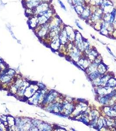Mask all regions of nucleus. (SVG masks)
Returning a JSON list of instances; mask_svg holds the SVG:
<instances>
[{"label": "nucleus", "instance_id": "f257e3e1", "mask_svg": "<svg viewBox=\"0 0 116 131\" xmlns=\"http://www.w3.org/2000/svg\"><path fill=\"white\" fill-rule=\"evenodd\" d=\"M39 89V87L37 84H30L25 90L24 98L28 99L32 97Z\"/></svg>", "mask_w": 116, "mask_h": 131}, {"label": "nucleus", "instance_id": "f03ea898", "mask_svg": "<svg viewBox=\"0 0 116 131\" xmlns=\"http://www.w3.org/2000/svg\"><path fill=\"white\" fill-rule=\"evenodd\" d=\"M50 4L47 3H41L39 4L36 7H35L33 9L34 15L38 16L42 12L46 11L50 8Z\"/></svg>", "mask_w": 116, "mask_h": 131}, {"label": "nucleus", "instance_id": "7ed1b4c3", "mask_svg": "<svg viewBox=\"0 0 116 131\" xmlns=\"http://www.w3.org/2000/svg\"><path fill=\"white\" fill-rule=\"evenodd\" d=\"M64 28L66 32L68 41L73 42L75 39V30L72 27L69 25H65Z\"/></svg>", "mask_w": 116, "mask_h": 131}, {"label": "nucleus", "instance_id": "20e7f679", "mask_svg": "<svg viewBox=\"0 0 116 131\" xmlns=\"http://www.w3.org/2000/svg\"><path fill=\"white\" fill-rule=\"evenodd\" d=\"M41 0H24V7L28 8L34 9L41 3Z\"/></svg>", "mask_w": 116, "mask_h": 131}, {"label": "nucleus", "instance_id": "39448f33", "mask_svg": "<svg viewBox=\"0 0 116 131\" xmlns=\"http://www.w3.org/2000/svg\"><path fill=\"white\" fill-rule=\"evenodd\" d=\"M90 5H87L81 14L79 16V17L81 19L87 21L89 19L92 14V12L90 9Z\"/></svg>", "mask_w": 116, "mask_h": 131}, {"label": "nucleus", "instance_id": "423d86ee", "mask_svg": "<svg viewBox=\"0 0 116 131\" xmlns=\"http://www.w3.org/2000/svg\"><path fill=\"white\" fill-rule=\"evenodd\" d=\"M28 24L31 29H35L38 26V19L37 16L33 15L30 18L28 21Z\"/></svg>", "mask_w": 116, "mask_h": 131}, {"label": "nucleus", "instance_id": "0eeeda50", "mask_svg": "<svg viewBox=\"0 0 116 131\" xmlns=\"http://www.w3.org/2000/svg\"><path fill=\"white\" fill-rule=\"evenodd\" d=\"M87 5H75V6H70L73 8V9L75 11V12L79 16L81 14L82 12L85 9V8L87 6Z\"/></svg>", "mask_w": 116, "mask_h": 131}, {"label": "nucleus", "instance_id": "6e6552de", "mask_svg": "<svg viewBox=\"0 0 116 131\" xmlns=\"http://www.w3.org/2000/svg\"><path fill=\"white\" fill-rule=\"evenodd\" d=\"M37 17L38 19V25H43L49 22V20L44 15H38Z\"/></svg>", "mask_w": 116, "mask_h": 131}, {"label": "nucleus", "instance_id": "1a4fd4ad", "mask_svg": "<svg viewBox=\"0 0 116 131\" xmlns=\"http://www.w3.org/2000/svg\"><path fill=\"white\" fill-rule=\"evenodd\" d=\"M38 129L39 131H50L52 129V127L47 123H41L38 126Z\"/></svg>", "mask_w": 116, "mask_h": 131}, {"label": "nucleus", "instance_id": "9d476101", "mask_svg": "<svg viewBox=\"0 0 116 131\" xmlns=\"http://www.w3.org/2000/svg\"><path fill=\"white\" fill-rule=\"evenodd\" d=\"M9 128L15 125V119L12 116H7V120Z\"/></svg>", "mask_w": 116, "mask_h": 131}, {"label": "nucleus", "instance_id": "9b49d317", "mask_svg": "<svg viewBox=\"0 0 116 131\" xmlns=\"http://www.w3.org/2000/svg\"><path fill=\"white\" fill-rule=\"evenodd\" d=\"M5 74H7V75L10 76L11 78H13L15 77V76L16 75V72L14 70L10 69H7Z\"/></svg>", "mask_w": 116, "mask_h": 131}, {"label": "nucleus", "instance_id": "f8f14e48", "mask_svg": "<svg viewBox=\"0 0 116 131\" xmlns=\"http://www.w3.org/2000/svg\"><path fill=\"white\" fill-rule=\"evenodd\" d=\"M9 92L11 95H15L17 94L18 89L14 84L12 85L9 88Z\"/></svg>", "mask_w": 116, "mask_h": 131}, {"label": "nucleus", "instance_id": "ddd939ff", "mask_svg": "<svg viewBox=\"0 0 116 131\" xmlns=\"http://www.w3.org/2000/svg\"><path fill=\"white\" fill-rule=\"evenodd\" d=\"M106 85L108 86L109 87H114L116 85V80L113 78L111 79L110 80H108Z\"/></svg>", "mask_w": 116, "mask_h": 131}, {"label": "nucleus", "instance_id": "4468645a", "mask_svg": "<svg viewBox=\"0 0 116 131\" xmlns=\"http://www.w3.org/2000/svg\"><path fill=\"white\" fill-rule=\"evenodd\" d=\"M25 14H26V15H27V16L28 17H29V16L32 17V16L34 15L33 9L27 8L25 9Z\"/></svg>", "mask_w": 116, "mask_h": 131}, {"label": "nucleus", "instance_id": "2eb2a0df", "mask_svg": "<svg viewBox=\"0 0 116 131\" xmlns=\"http://www.w3.org/2000/svg\"><path fill=\"white\" fill-rule=\"evenodd\" d=\"M99 73L97 72H95L94 73H92L90 76V77L92 79H95L99 77Z\"/></svg>", "mask_w": 116, "mask_h": 131}, {"label": "nucleus", "instance_id": "dca6fc26", "mask_svg": "<svg viewBox=\"0 0 116 131\" xmlns=\"http://www.w3.org/2000/svg\"><path fill=\"white\" fill-rule=\"evenodd\" d=\"M32 124L34 126H35L37 127H38V126L40 125V124H41L42 123V121H39V120H33V121H32Z\"/></svg>", "mask_w": 116, "mask_h": 131}, {"label": "nucleus", "instance_id": "f3484780", "mask_svg": "<svg viewBox=\"0 0 116 131\" xmlns=\"http://www.w3.org/2000/svg\"><path fill=\"white\" fill-rule=\"evenodd\" d=\"M75 25H76V26H77V27L79 29H80V30H82L83 29V27H82V26L81 25V24L80 23L79 20H75Z\"/></svg>", "mask_w": 116, "mask_h": 131}, {"label": "nucleus", "instance_id": "a211bd4d", "mask_svg": "<svg viewBox=\"0 0 116 131\" xmlns=\"http://www.w3.org/2000/svg\"><path fill=\"white\" fill-rule=\"evenodd\" d=\"M98 71H99V73H104L106 71V69L105 68L104 66H102V64H101L99 66V67H98Z\"/></svg>", "mask_w": 116, "mask_h": 131}, {"label": "nucleus", "instance_id": "6ab92c4d", "mask_svg": "<svg viewBox=\"0 0 116 131\" xmlns=\"http://www.w3.org/2000/svg\"><path fill=\"white\" fill-rule=\"evenodd\" d=\"M58 3L59 5L63 9L64 11H67L66 7H65V5L63 4V3L61 0H58Z\"/></svg>", "mask_w": 116, "mask_h": 131}, {"label": "nucleus", "instance_id": "aec40b11", "mask_svg": "<svg viewBox=\"0 0 116 131\" xmlns=\"http://www.w3.org/2000/svg\"><path fill=\"white\" fill-rule=\"evenodd\" d=\"M7 129H8L5 125L3 122L1 124H0V131H7Z\"/></svg>", "mask_w": 116, "mask_h": 131}, {"label": "nucleus", "instance_id": "412c9836", "mask_svg": "<svg viewBox=\"0 0 116 131\" xmlns=\"http://www.w3.org/2000/svg\"><path fill=\"white\" fill-rule=\"evenodd\" d=\"M0 119L1 120V121H2L3 122L4 121H7V116H6V115H1V116H0Z\"/></svg>", "mask_w": 116, "mask_h": 131}, {"label": "nucleus", "instance_id": "4be33fe9", "mask_svg": "<svg viewBox=\"0 0 116 131\" xmlns=\"http://www.w3.org/2000/svg\"><path fill=\"white\" fill-rule=\"evenodd\" d=\"M37 114H38L39 116L42 117H43L46 116V115H45V114H43V113H41V112H38V113H37Z\"/></svg>", "mask_w": 116, "mask_h": 131}, {"label": "nucleus", "instance_id": "5701e85b", "mask_svg": "<svg viewBox=\"0 0 116 131\" xmlns=\"http://www.w3.org/2000/svg\"><path fill=\"white\" fill-rule=\"evenodd\" d=\"M85 2L87 5H90V0H84Z\"/></svg>", "mask_w": 116, "mask_h": 131}, {"label": "nucleus", "instance_id": "b1692460", "mask_svg": "<svg viewBox=\"0 0 116 131\" xmlns=\"http://www.w3.org/2000/svg\"><path fill=\"white\" fill-rule=\"evenodd\" d=\"M68 3L70 5V6H72L73 5V3H72V0H67Z\"/></svg>", "mask_w": 116, "mask_h": 131}, {"label": "nucleus", "instance_id": "393cba45", "mask_svg": "<svg viewBox=\"0 0 116 131\" xmlns=\"http://www.w3.org/2000/svg\"><path fill=\"white\" fill-rule=\"evenodd\" d=\"M2 62H3V61L2 60H1L0 59V63H2Z\"/></svg>", "mask_w": 116, "mask_h": 131}, {"label": "nucleus", "instance_id": "a878e982", "mask_svg": "<svg viewBox=\"0 0 116 131\" xmlns=\"http://www.w3.org/2000/svg\"><path fill=\"white\" fill-rule=\"evenodd\" d=\"M3 122L2 121H1V120L0 119V124H1Z\"/></svg>", "mask_w": 116, "mask_h": 131}, {"label": "nucleus", "instance_id": "bb28decb", "mask_svg": "<svg viewBox=\"0 0 116 131\" xmlns=\"http://www.w3.org/2000/svg\"><path fill=\"white\" fill-rule=\"evenodd\" d=\"M115 9H116V7H115Z\"/></svg>", "mask_w": 116, "mask_h": 131}]
</instances>
